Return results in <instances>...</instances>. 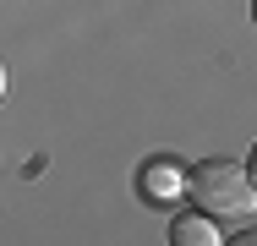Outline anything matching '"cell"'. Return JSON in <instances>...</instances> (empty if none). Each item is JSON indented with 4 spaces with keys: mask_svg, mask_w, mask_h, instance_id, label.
I'll return each instance as SVG.
<instances>
[{
    "mask_svg": "<svg viewBox=\"0 0 257 246\" xmlns=\"http://www.w3.org/2000/svg\"><path fill=\"white\" fill-rule=\"evenodd\" d=\"M186 197L192 208L208 213V219H246L257 208V192H252V175L230 159H203L186 170Z\"/></svg>",
    "mask_w": 257,
    "mask_h": 246,
    "instance_id": "1",
    "label": "cell"
},
{
    "mask_svg": "<svg viewBox=\"0 0 257 246\" xmlns=\"http://www.w3.org/2000/svg\"><path fill=\"white\" fill-rule=\"evenodd\" d=\"M224 235H219V224L208 219V213H175L170 219V246H219Z\"/></svg>",
    "mask_w": 257,
    "mask_h": 246,
    "instance_id": "2",
    "label": "cell"
},
{
    "mask_svg": "<svg viewBox=\"0 0 257 246\" xmlns=\"http://www.w3.org/2000/svg\"><path fill=\"white\" fill-rule=\"evenodd\" d=\"M181 186H186V170H175L170 159H154V164L143 170V192L148 197H175Z\"/></svg>",
    "mask_w": 257,
    "mask_h": 246,
    "instance_id": "3",
    "label": "cell"
},
{
    "mask_svg": "<svg viewBox=\"0 0 257 246\" xmlns=\"http://www.w3.org/2000/svg\"><path fill=\"white\" fill-rule=\"evenodd\" d=\"M219 246H257V235H252V230H241L235 241H219Z\"/></svg>",
    "mask_w": 257,
    "mask_h": 246,
    "instance_id": "4",
    "label": "cell"
},
{
    "mask_svg": "<svg viewBox=\"0 0 257 246\" xmlns=\"http://www.w3.org/2000/svg\"><path fill=\"white\" fill-rule=\"evenodd\" d=\"M6 88H11V71H6V60H0V98H6Z\"/></svg>",
    "mask_w": 257,
    "mask_h": 246,
    "instance_id": "5",
    "label": "cell"
}]
</instances>
